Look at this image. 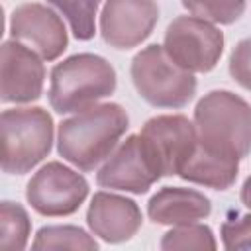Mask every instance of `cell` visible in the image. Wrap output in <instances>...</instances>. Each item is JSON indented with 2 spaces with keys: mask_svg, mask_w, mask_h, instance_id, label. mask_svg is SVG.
<instances>
[{
  "mask_svg": "<svg viewBox=\"0 0 251 251\" xmlns=\"http://www.w3.org/2000/svg\"><path fill=\"white\" fill-rule=\"evenodd\" d=\"M33 249H78V251H96L98 241L94 235L84 231L78 226L63 224V226H43L37 229L33 241Z\"/></svg>",
  "mask_w": 251,
  "mask_h": 251,
  "instance_id": "2e32d148",
  "label": "cell"
},
{
  "mask_svg": "<svg viewBox=\"0 0 251 251\" xmlns=\"http://www.w3.org/2000/svg\"><path fill=\"white\" fill-rule=\"evenodd\" d=\"M116 84L110 61L94 53H76L51 69L47 98L57 114H76L114 94Z\"/></svg>",
  "mask_w": 251,
  "mask_h": 251,
  "instance_id": "7a4b0ae2",
  "label": "cell"
},
{
  "mask_svg": "<svg viewBox=\"0 0 251 251\" xmlns=\"http://www.w3.org/2000/svg\"><path fill=\"white\" fill-rule=\"evenodd\" d=\"M86 224L92 235L116 245L129 241L141 229L143 214L135 200L100 190L88 204Z\"/></svg>",
  "mask_w": 251,
  "mask_h": 251,
  "instance_id": "4fadbf2b",
  "label": "cell"
},
{
  "mask_svg": "<svg viewBox=\"0 0 251 251\" xmlns=\"http://www.w3.org/2000/svg\"><path fill=\"white\" fill-rule=\"evenodd\" d=\"M88 180L61 161H49L33 173L25 186L27 204L41 216L63 218L75 214L88 196Z\"/></svg>",
  "mask_w": 251,
  "mask_h": 251,
  "instance_id": "52a82bcc",
  "label": "cell"
},
{
  "mask_svg": "<svg viewBox=\"0 0 251 251\" xmlns=\"http://www.w3.org/2000/svg\"><path fill=\"white\" fill-rule=\"evenodd\" d=\"M69 24L78 41H90L96 33V16L102 0H45Z\"/></svg>",
  "mask_w": 251,
  "mask_h": 251,
  "instance_id": "ac0fdd59",
  "label": "cell"
},
{
  "mask_svg": "<svg viewBox=\"0 0 251 251\" xmlns=\"http://www.w3.org/2000/svg\"><path fill=\"white\" fill-rule=\"evenodd\" d=\"M239 161L241 159H237L233 155L212 151L198 141L194 153L184 163L178 176L186 182H194V184H200L206 188L227 190L237 180Z\"/></svg>",
  "mask_w": 251,
  "mask_h": 251,
  "instance_id": "9a60e30c",
  "label": "cell"
},
{
  "mask_svg": "<svg viewBox=\"0 0 251 251\" xmlns=\"http://www.w3.org/2000/svg\"><path fill=\"white\" fill-rule=\"evenodd\" d=\"M163 49L180 69L192 75L210 73L224 53V31L198 16H178L167 25Z\"/></svg>",
  "mask_w": 251,
  "mask_h": 251,
  "instance_id": "8992f818",
  "label": "cell"
},
{
  "mask_svg": "<svg viewBox=\"0 0 251 251\" xmlns=\"http://www.w3.org/2000/svg\"><path fill=\"white\" fill-rule=\"evenodd\" d=\"M192 122L204 147L237 159L251 155V104L239 94L210 90L196 102Z\"/></svg>",
  "mask_w": 251,
  "mask_h": 251,
  "instance_id": "3957f363",
  "label": "cell"
},
{
  "mask_svg": "<svg viewBox=\"0 0 251 251\" xmlns=\"http://www.w3.org/2000/svg\"><path fill=\"white\" fill-rule=\"evenodd\" d=\"M212 214V202L196 188L163 186L147 202V216L159 226L196 224Z\"/></svg>",
  "mask_w": 251,
  "mask_h": 251,
  "instance_id": "5bb4252c",
  "label": "cell"
},
{
  "mask_svg": "<svg viewBox=\"0 0 251 251\" xmlns=\"http://www.w3.org/2000/svg\"><path fill=\"white\" fill-rule=\"evenodd\" d=\"M129 76L137 94L153 108L178 110L196 94V76L169 59L163 45L151 43L135 53Z\"/></svg>",
  "mask_w": 251,
  "mask_h": 251,
  "instance_id": "5b68a950",
  "label": "cell"
},
{
  "mask_svg": "<svg viewBox=\"0 0 251 251\" xmlns=\"http://www.w3.org/2000/svg\"><path fill=\"white\" fill-rule=\"evenodd\" d=\"M159 22L155 0H106L100 12V35L114 49L141 45Z\"/></svg>",
  "mask_w": 251,
  "mask_h": 251,
  "instance_id": "7c38bea8",
  "label": "cell"
},
{
  "mask_svg": "<svg viewBox=\"0 0 251 251\" xmlns=\"http://www.w3.org/2000/svg\"><path fill=\"white\" fill-rule=\"evenodd\" d=\"M161 176L139 133L127 135L96 173V184L129 194H145Z\"/></svg>",
  "mask_w": 251,
  "mask_h": 251,
  "instance_id": "9c48e42d",
  "label": "cell"
},
{
  "mask_svg": "<svg viewBox=\"0 0 251 251\" xmlns=\"http://www.w3.org/2000/svg\"><path fill=\"white\" fill-rule=\"evenodd\" d=\"M129 127V116L116 102L96 104L65 118L57 127L59 155L82 173L100 167L120 145Z\"/></svg>",
  "mask_w": 251,
  "mask_h": 251,
  "instance_id": "6da1fadb",
  "label": "cell"
},
{
  "mask_svg": "<svg viewBox=\"0 0 251 251\" xmlns=\"http://www.w3.org/2000/svg\"><path fill=\"white\" fill-rule=\"evenodd\" d=\"M239 198H241L243 206L251 210V175L245 178V182H243V186H241V192H239Z\"/></svg>",
  "mask_w": 251,
  "mask_h": 251,
  "instance_id": "603a6c76",
  "label": "cell"
},
{
  "mask_svg": "<svg viewBox=\"0 0 251 251\" xmlns=\"http://www.w3.org/2000/svg\"><path fill=\"white\" fill-rule=\"evenodd\" d=\"M10 35L41 55L43 61L59 59L69 47V33L63 18L49 6L25 2L12 10Z\"/></svg>",
  "mask_w": 251,
  "mask_h": 251,
  "instance_id": "8fae6325",
  "label": "cell"
},
{
  "mask_svg": "<svg viewBox=\"0 0 251 251\" xmlns=\"http://www.w3.org/2000/svg\"><path fill=\"white\" fill-rule=\"evenodd\" d=\"M159 247L163 251H176V249H216L218 241L214 237L212 227L204 224H184L175 226L167 233H163Z\"/></svg>",
  "mask_w": 251,
  "mask_h": 251,
  "instance_id": "d6986e66",
  "label": "cell"
},
{
  "mask_svg": "<svg viewBox=\"0 0 251 251\" xmlns=\"http://www.w3.org/2000/svg\"><path fill=\"white\" fill-rule=\"evenodd\" d=\"M180 4L192 16L212 24L231 25L243 16L247 0H180Z\"/></svg>",
  "mask_w": 251,
  "mask_h": 251,
  "instance_id": "ffe728a7",
  "label": "cell"
},
{
  "mask_svg": "<svg viewBox=\"0 0 251 251\" xmlns=\"http://www.w3.org/2000/svg\"><path fill=\"white\" fill-rule=\"evenodd\" d=\"M0 57V100L4 104H29L39 100L45 84L41 55L18 39H6Z\"/></svg>",
  "mask_w": 251,
  "mask_h": 251,
  "instance_id": "30bf717a",
  "label": "cell"
},
{
  "mask_svg": "<svg viewBox=\"0 0 251 251\" xmlns=\"http://www.w3.org/2000/svg\"><path fill=\"white\" fill-rule=\"evenodd\" d=\"M227 69L231 78L245 90L251 92V37H245L235 43L229 53Z\"/></svg>",
  "mask_w": 251,
  "mask_h": 251,
  "instance_id": "7402d4cb",
  "label": "cell"
},
{
  "mask_svg": "<svg viewBox=\"0 0 251 251\" xmlns=\"http://www.w3.org/2000/svg\"><path fill=\"white\" fill-rule=\"evenodd\" d=\"M55 124L41 106L8 108L2 112V171L25 175L35 169L53 147Z\"/></svg>",
  "mask_w": 251,
  "mask_h": 251,
  "instance_id": "277c9868",
  "label": "cell"
},
{
  "mask_svg": "<svg viewBox=\"0 0 251 251\" xmlns=\"http://www.w3.org/2000/svg\"><path fill=\"white\" fill-rule=\"evenodd\" d=\"M224 249H251V214L229 218L220 227Z\"/></svg>",
  "mask_w": 251,
  "mask_h": 251,
  "instance_id": "44dd1931",
  "label": "cell"
},
{
  "mask_svg": "<svg viewBox=\"0 0 251 251\" xmlns=\"http://www.w3.org/2000/svg\"><path fill=\"white\" fill-rule=\"evenodd\" d=\"M31 235V220L27 210L12 200L0 204V247L6 251H22Z\"/></svg>",
  "mask_w": 251,
  "mask_h": 251,
  "instance_id": "e0dca14e",
  "label": "cell"
},
{
  "mask_svg": "<svg viewBox=\"0 0 251 251\" xmlns=\"http://www.w3.org/2000/svg\"><path fill=\"white\" fill-rule=\"evenodd\" d=\"M139 135L161 176H178L198 143L194 122L182 114L153 116L143 124Z\"/></svg>",
  "mask_w": 251,
  "mask_h": 251,
  "instance_id": "ba28073f",
  "label": "cell"
}]
</instances>
